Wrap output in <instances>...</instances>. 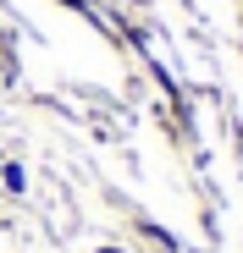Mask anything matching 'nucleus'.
<instances>
[{
  "label": "nucleus",
  "instance_id": "obj_1",
  "mask_svg": "<svg viewBox=\"0 0 243 253\" xmlns=\"http://www.w3.org/2000/svg\"><path fill=\"white\" fill-rule=\"evenodd\" d=\"M105 253H111V248H105Z\"/></svg>",
  "mask_w": 243,
  "mask_h": 253
}]
</instances>
